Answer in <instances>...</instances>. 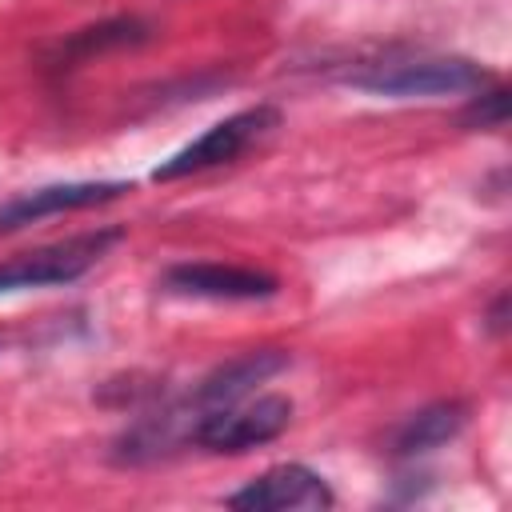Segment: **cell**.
<instances>
[{
  "instance_id": "obj_6",
  "label": "cell",
  "mask_w": 512,
  "mask_h": 512,
  "mask_svg": "<svg viewBox=\"0 0 512 512\" xmlns=\"http://www.w3.org/2000/svg\"><path fill=\"white\" fill-rule=\"evenodd\" d=\"M164 288L176 296H200V300H268L280 292V280L260 268L240 264H172L164 272Z\"/></svg>"
},
{
  "instance_id": "obj_10",
  "label": "cell",
  "mask_w": 512,
  "mask_h": 512,
  "mask_svg": "<svg viewBox=\"0 0 512 512\" xmlns=\"http://www.w3.org/2000/svg\"><path fill=\"white\" fill-rule=\"evenodd\" d=\"M144 24L140 20H108V24H96V28H80L76 36H68L60 44V60H84L92 52H104V48H120V44H136L144 40Z\"/></svg>"
},
{
  "instance_id": "obj_1",
  "label": "cell",
  "mask_w": 512,
  "mask_h": 512,
  "mask_svg": "<svg viewBox=\"0 0 512 512\" xmlns=\"http://www.w3.org/2000/svg\"><path fill=\"white\" fill-rule=\"evenodd\" d=\"M352 88L372 96H464L492 84V72L468 56H412V60H388L368 64L348 76Z\"/></svg>"
},
{
  "instance_id": "obj_11",
  "label": "cell",
  "mask_w": 512,
  "mask_h": 512,
  "mask_svg": "<svg viewBox=\"0 0 512 512\" xmlns=\"http://www.w3.org/2000/svg\"><path fill=\"white\" fill-rule=\"evenodd\" d=\"M464 120L476 124V128H500L508 120V92L504 88H480V92H472V104H468Z\"/></svg>"
},
{
  "instance_id": "obj_7",
  "label": "cell",
  "mask_w": 512,
  "mask_h": 512,
  "mask_svg": "<svg viewBox=\"0 0 512 512\" xmlns=\"http://www.w3.org/2000/svg\"><path fill=\"white\" fill-rule=\"evenodd\" d=\"M120 192H128L124 180H72V184H44V188H32L16 200H8L0 208V232H12V228H24V224H36L44 216H60V212H80V208H96V204H108L116 200Z\"/></svg>"
},
{
  "instance_id": "obj_8",
  "label": "cell",
  "mask_w": 512,
  "mask_h": 512,
  "mask_svg": "<svg viewBox=\"0 0 512 512\" xmlns=\"http://www.w3.org/2000/svg\"><path fill=\"white\" fill-rule=\"evenodd\" d=\"M288 368V356L276 352V348H260V352H244V356H232L228 364H220L216 372H208L200 380V388L192 392V408H216V404H232V400H244L256 384H264L268 376L284 372Z\"/></svg>"
},
{
  "instance_id": "obj_9",
  "label": "cell",
  "mask_w": 512,
  "mask_h": 512,
  "mask_svg": "<svg viewBox=\"0 0 512 512\" xmlns=\"http://www.w3.org/2000/svg\"><path fill=\"white\" fill-rule=\"evenodd\" d=\"M464 424H468V408H464L460 400H436V404L412 412V416L396 428V436H392V456H400V460L424 456V452H432V448L456 440Z\"/></svg>"
},
{
  "instance_id": "obj_4",
  "label": "cell",
  "mask_w": 512,
  "mask_h": 512,
  "mask_svg": "<svg viewBox=\"0 0 512 512\" xmlns=\"http://www.w3.org/2000/svg\"><path fill=\"white\" fill-rule=\"evenodd\" d=\"M276 124H280V112L272 104L232 112V116L216 120L212 128H204L192 144L172 152L164 164H156L152 180H180V176H192V172H204V168H216V164H232L240 152H248L256 140H264Z\"/></svg>"
},
{
  "instance_id": "obj_5",
  "label": "cell",
  "mask_w": 512,
  "mask_h": 512,
  "mask_svg": "<svg viewBox=\"0 0 512 512\" xmlns=\"http://www.w3.org/2000/svg\"><path fill=\"white\" fill-rule=\"evenodd\" d=\"M332 504L328 480L304 464H276L228 496V508L240 512H324Z\"/></svg>"
},
{
  "instance_id": "obj_3",
  "label": "cell",
  "mask_w": 512,
  "mask_h": 512,
  "mask_svg": "<svg viewBox=\"0 0 512 512\" xmlns=\"http://www.w3.org/2000/svg\"><path fill=\"white\" fill-rule=\"evenodd\" d=\"M120 244V228H96L80 232L32 252H20L0 264V292H24V288H52V284H72L88 268H96L108 248Z\"/></svg>"
},
{
  "instance_id": "obj_12",
  "label": "cell",
  "mask_w": 512,
  "mask_h": 512,
  "mask_svg": "<svg viewBox=\"0 0 512 512\" xmlns=\"http://www.w3.org/2000/svg\"><path fill=\"white\" fill-rule=\"evenodd\" d=\"M504 304H508V296H500V300H496V308H492V320H488V324H492V332H500V328H504Z\"/></svg>"
},
{
  "instance_id": "obj_2",
  "label": "cell",
  "mask_w": 512,
  "mask_h": 512,
  "mask_svg": "<svg viewBox=\"0 0 512 512\" xmlns=\"http://www.w3.org/2000/svg\"><path fill=\"white\" fill-rule=\"evenodd\" d=\"M288 424H292L288 396H256V400L200 408L188 428V440L204 452H248L276 440Z\"/></svg>"
}]
</instances>
